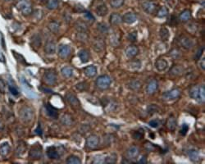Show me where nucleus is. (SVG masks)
Segmentation results:
<instances>
[{
	"instance_id": "1",
	"label": "nucleus",
	"mask_w": 205,
	"mask_h": 164,
	"mask_svg": "<svg viewBox=\"0 0 205 164\" xmlns=\"http://www.w3.org/2000/svg\"><path fill=\"white\" fill-rule=\"evenodd\" d=\"M204 85H194L189 89V96L199 103H204Z\"/></svg>"
},
{
	"instance_id": "2",
	"label": "nucleus",
	"mask_w": 205,
	"mask_h": 164,
	"mask_svg": "<svg viewBox=\"0 0 205 164\" xmlns=\"http://www.w3.org/2000/svg\"><path fill=\"white\" fill-rule=\"evenodd\" d=\"M19 116L22 121L25 123H30L33 121L35 116V112L33 108L29 106H24L19 111Z\"/></svg>"
},
{
	"instance_id": "3",
	"label": "nucleus",
	"mask_w": 205,
	"mask_h": 164,
	"mask_svg": "<svg viewBox=\"0 0 205 164\" xmlns=\"http://www.w3.org/2000/svg\"><path fill=\"white\" fill-rule=\"evenodd\" d=\"M111 83H112V80L110 77L107 75L99 76L95 81L96 86L100 89H107V88H109Z\"/></svg>"
},
{
	"instance_id": "4",
	"label": "nucleus",
	"mask_w": 205,
	"mask_h": 164,
	"mask_svg": "<svg viewBox=\"0 0 205 164\" xmlns=\"http://www.w3.org/2000/svg\"><path fill=\"white\" fill-rule=\"evenodd\" d=\"M16 8L20 11L24 16H29L32 12L31 4L26 0H21L16 4Z\"/></svg>"
},
{
	"instance_id": "5",
	"label": "nucleus",
	"mask_w": 205,
	"mask_h": 164,
	"mask_svg": "<svg viewBox=\"0 0 205 164\" xmlns=\"http://www.w3.org/2000/svg\"><path fill=\"white\" fill-rule=\"evenodd\" d=\"M141 7L142 9L148 14H153L157 11L158 5L154 1H149V0H144L141 2Z\"/></svg>"
},
{
	"instance_id": "6",
	"label": "nucleus",
	"mask_w": 205,
	"mask_h": 164,
	"mask_svg": "<svg viewBox=\"0 0 205 164\" xmlns=\"http://www.w3.org/2000/svg\"><path fill=\"white\" fill-rule=\"evenodd\" d=\"M57 79H58L57 73L54 70H52V69L47 70L43 75V80L48 84H50V85L55 84L57 82Z\"/></svg>"
},
{
	"instance_id": "7",
	"label": "nucleus",
	"mask_w": 205,
	"mask_h": 164,
	"mask_svg": "<svg viewBox=\"0 0 205 164\" xmlns=\"http://www.w3.org/2000/svg\"><path fill=\"white\" fill-rule=\"evenodd\" d=\"M29 157L32 159H40L42 157V146L40 144H34L30 150Z\"/></svg>"
},
{
	"instance_id": "8",
	"label": "nucleus",
	"mask_w": 205,
	"mask_h": 164,
	"mask_svg": "<svg viewBox=\"0 0 205 164\" xmlns=\"http://www.w3.org/2000/svg\"><path fill=\"white\" fill-rule=\"evenodd\" d=\"M178 42H179L180 45L185 49H190V48H193L194 45V40H191L188 36L184 35H182L178 38Z\"/></svg>"
},
{
	"instance_id": "9",
	"label": "nucleus",
	"mask_w": 205,
	"mask_h": 164,
	"mask_svg": "<svg viewBox=\"0 0 205 164\" xmlns=\"http://www.w3.org/2000/svg\"><path fill=\"white\" fill-rule=\"evenodd\" d=\"M182 94V90L179 88H175L163 94V99L175 100L178 99Z\"/></svg>"
},
{
	"instance_id": "10",
	"label": "nucleus",
	"mask_w": 205,
	"mask_h": 164,
	"mask_svg": "<svg viewBox=\"0 0 205 164\" xmlns=\"http://www.w3.org/2000/svg\"><path fill=\"white\" fill-rule=\"evenodd\" d=\"M99 139L95 135H91L86 139V147L90 149H95L99 146Z\"/></svg>"
},
{
	"instance_id": "11",
	"label": "nucleus",
	"mask_w": 205,
	"mask_h": 164,
	"mask_svg": "<svg viewBox=\"0 0 205 164\" xmlns=\"http://www.w3.org/2000/svg\"><path fill=\"white\" fill-rule=\"evenodd\" d=\"M71 48L67 44H63L59 47L58 49V55L62 58H67L71 55Z\"/></svg>"
},
{
	"instance_id": "12",
	"label": "nucleus",
	"mask_w": 205,
	"mask_h": 164,
	"mask_svg": "<svg viewBox=\"0 0 205 164\" xmlns=\"http://www.w3.org/2000/svg\"><path fill=\"white\" fill-rule=\"evenodd\" d=\"M93 48L96 52H101L105 48V41L100 37L96 38L93 41Z\"/></svg>"
},
{
	"instance_id": "13",
	"label": "nucleus",
	"mask_w": 205,
	"mask_h": 164,
	"mask_svg": "<svg viewBox=\"0 0 205 164\" xmlns=\"http://www.w3.org/2000/svg\"><path fill=\"white\" fill-rule=\"evenodd\" d=\"M140 155V148L136 146H131L126 151V156L129 159H135Z\"/></svg>"
},
{
	"instance_id": "14",
	"label": "nucleus",
	"mask_w": 205,
	"mask_h": 164,
	"mask_svg": "<svg viewBox=\"0 0 205 164\" xmlns=\"http://www.w3.org/2000/svg\"><path fill=\"white\" fill-rule=\"evenodd\" d=\"M168 67V62L163 58H159L155 62V67L159 72H163Z\"/></svg>"
},
{
	"instance_id": "15",
	"label": "nucleus",
	"mask_w": 205,
	"mask_h": 164,
	"mask_svg": "<svg viewBox=\"0 0 205 164\" xmlns=\"http://www.w3.org/2000/svg\"><path fill=\"white\" fill-rule=\"evenodd\" d=\"M56 49H57V47H56V44L54 41L49 40V41L46 42L45 46H44V51L47 54H48V55L54 54L56 53Z\"/></svg>"
},
{
	"instance_id": "16",
	"label": "nucleus",
	"mask_w": 205,
	"mask_h": 164,
	"mask_svg": "<svg viewBox=\"0 0 205 164\" xmlns=\"http://www.w3.org/2000/svg\"><path fill=\"white\" fill-rule=\"evenodd\" d=\"M177 120H176V117L173 116V115H171V116H168L167 120L166 121V126L167 128L168 129L171 131H174L176 128H177Z\"/></svg>"
},
{
	"instance_id": "17",
	"label": "nucleus",
	"mask_w": 205,
	"mask_h": 164,
	"mask_svg": "<svg viewBox=\"0 0 205 164\" xmlns=\"http://www.w3.org/2000/svg\"><path fill=\"white\" fill-rule=\"evenodd\" d=\"M136 15L134 12H127L122 16V21L126 22L127 24H133L136 21Z\"/></svg>"
},
{
	"instance_id": "18",
	"label": "nucleus",
	"mask_w": 205,
	"mask_h": 164,
	"mask_svg": "<svg viewBox=\"0 0 205 164\" xmlns=\"http://www.w3.org/2000/svg\"><path fill=\"white\" fill-rule=\"evenodd\" d=\"M78 57H79V58L81 61V62L85 63V62H88L90 61V52L87 49H80L79 53H78Z\"/></svg>"
},
{
	"instance_id": "19",
	"label": "nucleus",
	"mask_w": 205,
	"mask_h": 164,
	"mask_svg": "<svg viewBox=\"0 0 205 164\" xmlns=\"http://www.w3.org/2000/svg\"><path fill=\"white\" fill-rule=\"evenodd\" d=\"M66 98H67V100L69 102V104H71V106L75 107V108L80 107L79 100H78V99L76 98V96H75L74 94L68 93L67 95H66Z\"/></svg>"
},
{
	"instance_id": "20",
	"label": "nucleus",
	"mask_w": 205,
	"mask_h": 164,
	"mask_svg": "<svg viewBox=\"0 0 205 164\" xmlns=\"http://www.w3.org/2000/svg\"><path fill=\"white\" fill-rule=\"evenodd\" d=\"M158 81L156 80H150L149 83L147 85L146 91L149 94H154V93L156 92L157 89H158Z\"/></svg>"
},
{
	"instance_id": "21",
	"label": "nucleus",
	"mask_w": 205,
	"mask_h": 164,
	"mask_svg": "<svg viewBox=\"0 0 205 164\" xmlns=\"http://www.w3.org/2000/svg\"><path fill=\"white\" fill-rule=\"evenodd\" d=\"M139 48L135 46V45H130L129 47H127L126 49V55L130 58H135L138 54Z\"/></svg>"
},
{
	"instance_id": "22",
	"label": "nucleus",
	"mask_w": 205,
	"mask_h": 164,
	"mask_svg": "<svg viewBox=\"0 0 205 164\" xmlns=\"http://www.w3.org/2000/svg\"><path fill=\"white\" fill-rule=\"evenodd\" d=\"M84 73H85V75L87 77L92 78V77L96 76V74H97V68L95 66H93V65L88 66V67H86L84 69Z\"/></svg>"
},
{
	"instance_id": "23",
	"label": "nucleus",
	"mask_w": 205,
	"mask_h": 164,
	"mask_svg": "<svg viewBox=\"0 0 205 164\" xmlns=\"http://www.w3.org/2000/svg\"><path fill=\"white\" fill-rule=\"evenodd\" d=\"M170 74L174 76H182L184 72V68L181 65H174L172 67L170 70Z\"/></svg>"
},
{
	"instance_id": "24",
	"label": "nucleus",
	"mask_w": 205,
	"mask_h": 164,
	"mask_svg": "<svg viewBox=\"0 0 205 164\" xmlns=\"http://www.w3.org/2000/svg\"><path fill=\"white\" fill-rule=\"evenodd\" d=\"M47 155L51 159H58L59 158V153L57 150V148L54 146L48 147L47 149Z\"/></svg>"
},
{
	"instance_id": "25",
	"label": "nucleus",
	"mask_w": 205,
	"mask_h": 164,
	"mask_svg": "<svg viewBox=\"0 0 205 164\" xmlns=\"http://www.w3.org/2000/svg\"><path fill=\"white\" fill-rule=\"evenodd\" d=\"M45 108H46V111H47V114L49 116H51L54 119H57L58 116V111L57 109L54 108L53 106H52L50 104H47L45 105Z\"/></svg>"
},
{
	"instance_id": "26",
	"label": "nucleus",
	"mask_w": 205,
	"mask_h": 164,
	"mask_svg": "<svg viewBox=\"0 0 205 164\" xmlns=\"http://www.w3.org/2000/svg\"><path fill=\"white\" fill-rule=\"evenodd\" d=\"M10 150H11V147H10V144H8V142H4L0 145V155L1 156H7L8 153H10Z\"/></svg>"
},
{
	"instance_id": "27",
	"label": "nucleus",
	"mask_w": 205,
	"mask_h": 164,
	"mask_svg": "<svg viewBox=\"0 0 205 164\" xmlns=\"http://www.w3.org/2000/svg\"><path fill=\"white\" fill-rule=\"evenodd\" d=\"M95 11H96V13H97L98 16H104L107 14L108 9H107V6L105 4H103L99 5V6L96 8V10H95Z\"/></svg>"
},
{
	"instance_id": "28",
	"label": "nucleus",
	"mask_w": 205,
	"mask_h": 164,
	"mask_svg": "<svg viewBox=\"0 0 205 164\" xmlns=\"http://www.w3.org/2000/svg\"><path fill=\"white\" fill-rule=\"evenodd\" d=\"M122 22V16L118 13H112L110 16V23L112 25H119Z\"/></svg>"
},
{
	"instance_id": "29",
	"label": "nucleus",
	"mask_w": 205,
	"mask_h": 164,
	"mask_svg": "<svg viewBox=\"0 0 205 164\" xmlns=\"http://www.w3.org/2000/svg\"><path fill=\"white\" fill-rule=\"evenodd\" d=\"M75 26L78 32H87L88 31V26L85 22H84L83 21H77L75 22Z\"/></svg>"
},
{
	"instance_id": "30",
	"label": "nucleus",
	"mask_w": 205,
	"mask_h": 164,
	"mask_svg": "<svg viewBox=\"0 0 205 164\" xmlns=\"http://www.w3.org/2000/svg\"><path fill=\"white\" fill-rule=\"evenodd\" d=\"M26 147H27V145H26V144L24 141L18 142L17 147H16V154H17L18 156L23 155L24 153H25V152H26Z\"/></svg>"
},
{
	"instance_id": "31",
	"label": "nucleus",
	"mask_w": 205,
	"mask_h": 164,
	"mask_svg": "<svg viewBox=\"0 0 205 164\" xmlns=\"http://www.w3.org/2000/svg\"><path fill=\"white\" fill-rule=\"evenodd\" d=\"M191 18V12L189 10L186 9V10H184L183 12L180 14V16H179V19L183 21V22H185V21H188Z\"/></svg>"
},
{
	"instance_id": "32",
	"label": "nucleus",
	"mask_w": 205,
	"mask_h": 164,
	"mask_svg": "<svg viewBox=\"0 0 205 164\" xmlns=\"http://www.w3.org/2000/svg\"><path fill=\"white\" fill-rule=\"evenodd\" d=\"M73 68L70 67H64L62 68L61 70V72L63 74V76L66 78H69L71 77L72 75H73Z\"/></svg>"
},
{
	"instance_id": "33",
	"label": "nucleus",
	"mask_w": 205,
	"mask_h": 164,
	"mask_svg": "<svg viewBox=\"0 0 205 164\" xmlns=\"http://www.w3.org/2000/svg\"><path fill=\"white\" fill-rule=\"evenodd\" d=\"M61 122L63 123L64 126H71L73 123V120L72 117L68 114H65L62 116L61 118Z\"/></svg>"
},
{
	"instance_id": "34",
	"label": "nucleus",
	"mask_w": 205,
	"mask_h": 164,
	"mask_svg": "<svg viewBox=\"0 0 205 164\" xmlns=\"http://www.w3.org/2000/svg\"><path fill=\"white\" fill-rule=\"evenodd\" d=\"M141 87H142V84L140 80H131L129 84V88L133 89V90H139L141 89Z\"/></svg>"
},
{
	"instance_id": "35",
	"label": "nucleus",
	"mask_w": 205,
	"mask_h": 164,
	"mask_svg": "<svg viewBox=\"0 0 205 164\" xmlns=\"http://www.w3.org/2000/svg\"><path fill=\"white\" fill-rule=\"evenodd\" d=\"M159 35H160V37L163 41H167V40L169 39L170 33L168 29L166 28V27H162L160 31H159Z\"/></svg>"
},
{
	"instance_id": "36",
	"label": "nucleus",
	"mask_w": 205,
	"mask_h": 164,
	"mask_svg": "<svg viewBox=\"0 0 205 164\" xmlns=\"http://www.w3.org/2000/svg\"><path fill=\"white\" fill-rule=\"evenodd\" d=\"M167 14H168V10H167V8H166V7H161V8L158 9V11H157V16L158 17H160V18H162V17H166V16H167Z\"/></svg>"
},
{
	"instance_id": "37",
	"label": "nucleus",
	"mask_w": 205,
	"mask_h": 164,
	"mask_svg": "<svg viewBox=\"0 0 205 164\" xmlns=\"http://www.w3.org/2000/svg\"><path fill=\"white\" fill-rule=\"evenodd\" d=\"M189 158L191 161H193V162H197V161H199V153H198L196 150H194V149L189 150Z\"/></svg>"
},
{
	"instance_id": "38",
	"label": "nucleus",
	"mask_w": 205,
	"mask_h": 164,
	"mask_svg": "<svg viewBox=\"0 0 205 164\" xmlns=\"http://www.w3.org/2000/svg\"><path fill=\"white\" fill-rule=\"evenodd\" d=\"M48 29L50 30V31L53 33H58L59 30V24L56 21H52L48 26Z\"/></svg>"
},
{
	"instance_id": "39",
	"label": "nucleus",
	"mask_w": 205,
	"mask_h": 164,
	"mask_svg": "<svg viewBox=\"0 0 205 164\" xmlns=\"http://www.w3.org/2000/svg\"><path fill=\"white\" fill-rule=\"evenodd\" d=\"M67 163L68 164H80L81 163V161L80 159L78 157L74 156V155H71L67 159Z\"/></svg>"
},
{
	"instance_id": "40",
	"label": "nucleus",
	"mask_w": 205,
	"mask_h": 164,
	"mask_svg": "<svg viewBox=\"0 0 205 164\" xmlns=\"http://www.w3.org/2000/svg\"><path fill=\"white\" fill-rule=\"evenodd\" d=\"M58 7V0H48L47 4V8L50 10H54Z\"/></svg>"
},
{
	"instance_id": "41",
	"label": "nucleus",
	"mask_w": 205,
	"mask_h": 164,
	"mask_svg": "<svg viewBox=\"0 0 205 164\" xmlns=\"http://www.w3.org/2000/svg\"><path fill=\"white\" fill-rule=\"evenodd\" d=\"M123 4H124V0H110V5L113 8H121Z\"/></svg>"
},
{
	"instance_id": "42",
	"label": "nucleus",
	"mask_w": 205,
	"mask_h": 164,
	"mask_svg": "<svg viewBox=\"0 0 205 164\" xmlns=\"http://www.w3.org/2000/svg\"><path fill=\"white\" fill-rule=\"evenodd\" d=\"M76 38L80 41L85 42L88 40V34H87V32H78L76 35Z\"/></svg>"
},
{
	"instance_id": "43",
	"label": "nucleus",
	"mask_w": 205,
	"mask_h": 164,
	"mask_svg": "<svg viewBox=\"0 0 205 164\" xmlns=\"http://www.w3.org/2000/svg\"><path fill=\"white\" fill-rule=\"evenodd\" d=\"M117 159V156L115 154H111L108 156H105L104 163H114Z\"/></svg>"
},
{
	"instance_id": "44",
	"label": "nucleus",
	"mask_w": 205,
	"mask_h": 164,
	"mask_svg": "<svg viewBox=\"0 0 205 164\" xmlns=\"http://www.w3.org/2000/svg\"><path fill=\"white\" fill-rule=\"evenodd\" d=\"M98 30L103 34H107L108 32V26L105 23H99L98 25Z\"/></svg>"
},
{
	"instance_id": "45",
	"label": "nucleus",
	"mask_w": 205,
	"mask_h": 164,
	"mask_svg": "<svg viewBox=\"0 0 205 164\" xmlns=\"http://www.w3.org/2000/svg\"><path fill=\"white\" fill-rule=\"evenodd\" d=\"M88 84H87L86 82H80V83H79V84H76V88H77V89H79V90H80V91H85V90H86L87 89H88Z\"/></svg>"
},
{
	"instance_id": "46",
	"label": "nucleus",
	"mask_w": 205,
	"mask_h": 164,
	"mask_svg": "<svg viewBox=\"0 0 205 164\" xmlns=\"http://www.w3.org/2000/svg\"><path fill=\"white\" fill-rule=\"evenodd\" d=\"M8 89H9V90H10V92H11L12 94H13V95H18V94H19V92H18V89H16L13 84H9V85H8Z\"/></svg>"
},
{
	"instance_id": "47",
	"label": "nucleus",
	"mask_w": 205,
	"mask_h": 164,
	"mask_svg": "<svg viewBox=\"0 0 205 164\" xmlns=\"http://www.w3.org/2000/svg\"><path fill=\"white\" fill-rule=\"evenodd\" d=\"M128 39L129 40H130L131 42H135L136 40H137V33L136 31H132L128 35Z\"/></svg>"
},
{
	"instance_id": "48",
	"label": "nucleus",
	"mask_w": 205,
	"mask_h": 164,
	"mask_svg": "<svg viewBox=\"0 0 205 164\" xmlns=\"http://www.w3.org/2000/svg\"><path fill=\"white\" fill-rule=\"evenodd\" d=\"M133 136H134V138L135 140H141L143 138V136H144V133L142 131H135L133 134Z\"/></svg>"
},
{
	"instance_id": "49",
	"label": "nucleus",
	"mask_w": 205,
	"mask_h": 164,
	"mask_svg": "<svg viewBox=\"0 0 205 164\" xmlns=\"http://www.w3.org/2000/svg\"><path fill=\"white\" fill-rule=\"evenodd\" d=\"M159 124H160V122H159V121L158 120H152L149 122V125L150 126H151V127H154V128L158 127V126H159Z\"/></svg>"
},
{
	"instance_id": "50",
	"label": "nucleus",
	"mask_w": 205,
	"mask_h": 164,
	"mask_svg": "<svg viewBox=\"0 0 205 164\" xmlns=\"http://www.w3.org/2000/svg\"><path fill=\"white\" fill-rule=\"evenodd\" d=\"M188 131H189V126H188V125L183 124L182 129H181V131H180V133L182 134V136H185Z\"/></svg>"
},
{
	"instance_id": "51",
	"label": "nucleus",
	"mask_w": 205,
	"mask_h": 164,
	"mask_svg": "<svg viewBox=\"0 0 205 164\" xmlns=\"http://www.w3.org/2000/svg\"><path fill=\"white\" fill-rule=\"evenodd\" d=\"M147 144H145V148L149 151V152H151V151H154L155 149V147L154 146L153 144H150L149 142H147L146 143Z\"/></svg>"
},
{
	"instance_id": "52",
	"label": "nucleus",
	"mask_w": 205,
	"mask_h": 164,
	"mask_svg": "<svg viewBox=\"0 0 205 164\" xmlns=\"http://www.w3.org/2000/svg\"><path fill=\"white\" fill-rule=\"evenodd\" d=\"M140 66H141V63L140 61H135L134 62H131V68H135V69H139L140 68Z\"/></svg>"
},
{
	"instance_id": "53",
	"label": "nucleus",
	"mask_w": 205,
	"mask_h": 164,
	"mask_svg": "<svg viewBox=\"0 0 205 164\" xmlns=\"http://www.w3.org/2000/svg\"><path fill=\"white\" fill-rule=\"evenodd\" d=\"M5 89H6V85L4 81L2 79H0V92L4 93L5 92Z\"/></svg>"
},
{
	"instance_id": "54",
	"label": "nucleus",
	"mask_w": 205,
	"mask_h": 164,
	"mask_svg": "<svg viewBox=\"0 0 205 164\" xmlns=\"http://www.w3.org/2000/svg\"><path fill=\"white\" fill-rule=\"evenodd\" d=\"M85 16L86 17L88 20H90V21H94V20H95L94 16H92V15H91L90 12H85Z\"/></svg>"
},
{
	"instance_id": "55",
	"label": "nucleus",
	"mask_w": 205,
	"mask_h": 164,
	"mask_svg": "<svg viewBox=\"0 0 205 164\" xmlns=\"http://www.w3.org/2000/svg\"><path fill=\"white\" fill-rule=\"evenodd\" d=\"M35 132H36V134L39 135V136H41V135H42V130H41V127H40V124H39V126H38V127L36 129Z\"/></svg>"
},
{
	"instance_id": "56",
	"label": "nucleus",
	"mask_w": 205,
	"mask_h": 164,
	"mask_svg": "<svg viewBox=\"0 0 205 164\" xmlns=\"http://www.w3.org/2000/svg\"><path fill=\"white\" fill-rule=\"evenodd\" d=\"M203 50H204V48H199V50H198V52H197L198 54H197V53H196V55H195V59H198V58H199V57L201 56Z\"/></svg>"
},
{
	"instance_id": "57",
	"label": "nucleus",
	"mask_w": 205,
	"mask_h": 164,
	"mask_svg": "<svg viewBox=\"0 0 205 164\" xmlns=\"http://www.w3.org/2000/svg\"><path fill=\"white\" fill-rule=\"evenodd\" d=\"M200 67H201L202 70H204V71L205 69V67H204V58H203L201 60V62H200Z\"/></svg>"
},
{
	"instance_id": "58",
	"label": "nucleus",
	"mask_w": 205,
	"mask_h": 164,
	"mask_svg": "<svg viewBox=\"0 0 205 164\" xmlns=\"http://www.w3.org/2000/svg\"><path fill=\"white\" fill-rule=\"evenodd\" d=\"M140 163H146V160H145V158H144V157L140 161Z\"/></svg>"
},
{
	"instance_id": "59",
	"label": "nucleus",
	"mask_w": 205,
	"mask_h": 164,
	"mask_svg": "<svg viewBox=\"0 0 205 164\" xmlns=\"http://www.w3.org/2000/svg\"><path fill=\"white\" fill-rule=\"evenodd\" d=\"M1 127H2V123L0 122V128H1Z\"/></svg>"
},
{
	"instance_id": "60",
	"label": "nucleus",
	"mask_w": 205,
	"mask_h": 164,
	"mask_svg": "<svg viewBox=\"0 0 205 164\" xmlns=\"http://www.w3.org/2000/svg\"><path fill=\"white\" fill-rule=\"evenodd\" d=\"M6 1H12V0H6Z\"/></svg>"
},
{
	"instance_id": "61",
	"label": "nucleus",
	"mask_w": 205,
	"mask_h": 164,
	"mask_svg": "<svg viewBox=\"0 0 205 164\" xmlns=\"http://www.w3.org/2000/svg\"><path fill=\"white\" fill-rule=\"evenodd\" d=\"M167 1H169V0H167Z\"/></svg>"
}]
</instances>
